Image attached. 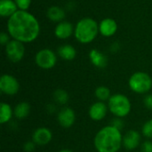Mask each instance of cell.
<instances>
[{
  "label": "cell",
  "mask_w": 152,
  "mask_h": 152,
  "mask_svg": "<svg viewBox=\"0 0 152 152\" xmlns=\"http://www.w3.org/2000/svg\"><path fill=\"white\" fill-rule=\"evenodd\" d=\"M37 144L33 141H28L26 142L23 144V150L25 152H34L36 150Z\"/></svg>",
  "instance_id": "cell-26"
},
{
  "label": "cell",
  "mask_w": 152,
  "mask_h": 152,
  "mask_svg": "<svg viewBox=\"0 0 152 152\" xmlns=\"http://www.w3.org/2000/svg\"><path fill=\"white\" fill-rule=\"evenodd\" d=\"M109 111L108 105L103 102H96L93 103L88 110L90 118L94 121H101L105 118Z\"/></svg>",
  "instance_id": "cell-11"
},
{
  "label": "cell",
  "mask_w": 152,
  "mask_h": 152,
  "mask_svg": "<svg viewBox=\"0 0 152 152\" xmlns=\"http://www.w3.org/2000/svg\"><path fill=\"white\" fill-rule=\"evenodd\" d=\"M74 29L75 28L70 22L62 20L56 25L54 28V35L60 39H67L72 35Z\"/></svg>",
  "instance_id": "cell-14"
},
{
  "label": "cell",
  "mask_w": 152,
  "mask_h": 152,
  "mask_svg": "<svg viewBox=\"0 0 152 152\" xmlns=\"http://www.w3.org/2000/svg\"><path fill=\"white\" fill-rule=\"evenodd\" d=\"M53 98L54 102L59 105H66L69 101V95L68 92L61 88H58L53 92Z\"/></svg>",
  "instance_id": "cell-21"
},
{
  "label": "cell",
  "mask_w": 152,
  "mask_h": 152,
  "mask_svg": "<svg viewBox=\"0 0 152 152\" xmlns=\"http://www.w3.org/2000/svg\"><path fill=\"white\" fill-rule=\"evenodd\" d=\"M20 90V83L16 77L10 74H4L0 77V91L9 96L18 94Z\"/></svg>",
  "instance_id": "cell-8"
},
{
  "label": "cell",
  "mask_w": 152,
  "mask_h": 152,
  "mask_svg": "<svg viewBox=\"0 0 152 152\" xmlns=\"http://www.w3.org/2000/svg\"><path fill=\"white\" fill-rule=\"evenodd\" d=\"M14 116L12 108L6 102H1L0 104V123L2 125L7 124L11 121Z\"/></svg>",
  "instance_id": "cell-20"
},
{
  "label": "cell",
  "mask_w": 152,
  "mask_h": 152,
  "mask_svg": "<svg viewBox=\"0 0 152 152\" xmlns=\"http://www.w3.org/2000/svg\"><path fill=\"white\" fill-rule=\"evenodd\" d=\"M29 112H30V105L27 102H19L14 107V110H13L14 117L19 120L25 119L29 115Z\"/></svg>",
  "instance_id": "cell-19"
},
{
  "label": "cell",
  "mask_w": 152,
  "mask_h": 152,
  "mask_svg": "<svg viewBox=\"0 0 152 152\" xmlns=\"http://www.w3.org/2000/svg\"><path fill=\"white\" fill-rule=\"evenodd\" d=\"M109 111L116 118H126L132 110V104L129 98L123 94H112L107 102Z\"/></svg>",
  "instance_id": "cell-4"
},
{
  "label": "cell",
  "mask_w": 152,
  "mask_h": 152,
  "mask_svg": "<svg viewBox=\"0 0 152 152\" xmlns=\"http://www.w3.org/2000/svg\"><path fill=\"white\" fill-rule=\"evenodd\" d=\"M36 64L43 69H53L57 62V56L55 53L48 48L38 51L35 56Z\"/></svg>",
  "instance_id": "cell-6"
},
{
  "label": "cell",
  "mask_w": 152,
  "mask_h": 152,
  "mask_svg": "<svg viewBox=\"0 0 152 152\" xmlns=\"http://www.w3.org/2000/svg\"><path fill=\"white\" fill-rule=\"evenodd\" d=\"M142 135L148 140H152V118L143 124L142 127Z\"/></svg>",
  "instance_id": "cell-23"
},
{
  "label": "cell",
  "mask_w": 152,
  "mask_h": 152,
  "mask_svg": "<svg viewBox=\"0 0 152 152\" xmlns=\"http://www.w3.org/2000/svg\"><path fill=\"white\" fill-rule=\"evenodd\" d=\"M58 55L64 61H72L77 56V51L70 45H62L58 48Z\"/></svg>",
  "instance_id": "cell-17"
},
{
  "label": "cell",
  "mask_w": 152,
  "mask_h": 152,
  "mask_svg": "<svg viewBox=\"0 0 152 152\" xmlns=\"http://www.w3.org/2000/svg\"><path fill=\"white\" fill-rule=\"evenodd\" d=\"M57 121L63 128L71 127L76 121V113L69 107L61 108L57 113Z\"/></svg>",
  "instance_id": "cell-9"
},
{
  "label": "cell",
  "mask_w": 152,
  "mask_h": 152,
  "mask_svg": "<svg viewBox=\"0 0 152 152\" xmlns=\"http://www.w3.org/2000/svg\"><path fill=\"white\" fill-rule=\"evenodd\" d=\"M99 24L92 18H83L76 25L74 29L75 37L81 44L93 42L99 33Z\"/></svg>",
  "instance_id": "cell-3"
},
{
  "label": "cell",
  "mask_w": 152,
  "mask_h": 152,
  "mask_svg": "<svg viewBox=\"0 0 152 152\" xmlns=\"http://www.w3.org/2000/svg\"><path fill=\"white\" fill-rule=\"evenodd\" d=\"M46 15L49 20H51L52 21H54V22H58V23L62 21L66 16L64 10L56 5H53V6L49 7L46 12Z\"/></svg>",
  "instance_id": "cell-18"
},
{
  "label": "cell",
  "mask_w": 152,
  "mask_h": 152,
  "mask_svg": "<svg viewBox=\"0 0 152 152\" xmlns=\"http://www.w3.org/2000/svg\"><path fill=\"white\" fill-rule=\"evenodd\" d=\"M5 53L7 58L12 62H19L22 60L25 53V47L23 43L12 39L5 45Z\"/></svg>",
  "instance_id": "cell-7"
},
{
  "label": "cell",
  "mask_w": 152,
  "mask_h": 152,
  "mask_svg": "<svg viewBox=\"0 0 152 152\" xmlns=\"http://www.w3.org/2000/svg\"><path fill=\"white\" fill-rule=\"evenodd\" d=\"M143 104H144L146 109L152 110V94H149L144 97Z\"/></svg>",
  "instance_id": "cell-28"
},
{
  "label": "cell",
  "mask_w": 152,
  "mask_h": 152,
  "mask_svg": "<svg viewBox=\"0 0 152 152\" xmlns=\"http://www.w3.org/2000/svg\"><path fill=\"white\" fill-rule=\"evenodd\" d=\"M8 34L21 43H30L39 35L40 26L37 18L27 11L18 10L7 21Z\"/></svg>",
  "instance_id": "cell-1"
},
{
  "label": "cell",
  "mask_w": 152,
  "mask_h": 152,
  "mask_svg": "<svg viewBox=\"0 0 152 152\" xmlns=\"http://www.w3.org/2000/svg\"><path fill=\"white\" fill-rule=\"evenodd\" d=\"M53 133L47 127H38L32 134V141L37 146H45L51 142Z\"/></svg>",
  "instance_id": "cell-12"
},
{
  "label": "cell",
  "mask_w": 152,
  "mask_h": 152,
  "mask_svg": "<svg viewBox=\"0 0 152 152\" xmlns=\"http://www.w3.org/2000/svg\"><path fill=\"white\" fill-rule=\"evenodd\" d=\"M94 145L97 152H118L123 146L121 131L110 124L103 126L95 134Z\"/></svg>",
  "instance_id": "cell-2"
},
{
  "label": "cell",
  "mask_w": 152,
  "mask_h": 152,
  "mask_svg": "<svg viewBox=\"0 0 152 152\" xmlns=\"http://www.w3.org/2000/svg\"><path fill=\"white\" fill-rule=\"evenodd\" d=\"M129 88L135 94H147L152 88L151 77L143 71H137L134 73L128 80Z\"/></svg>",
  "instance_id": "cell-5"
},
{
  "label": "cell",
  "mask_w": 152,
  "mask_h": 152,
  "mask_svg": "<svg viewBox=\"0 0 152 152\" xmlns=\"http://www.w3.org/2000/svg\"><path fill=\"white\" fill-rule=\"evenodd\" d=\"M142 144V136L138 131L129 130L123 135V147L127 151H134Z\"/></svg>",
  "instance_id": "cell-10"
},
{
  "label": "cell",
  "mask_w": 152,
  "mask_h": 152,
  "mask_svg": "<svg viewBox=\"0 0 152 152\" xmlns=\"http://www.w3.org/2000/svg\"><path fill=\"white\" fill-rule=\"evenodd\" d=\"M10 41H11V40H9V37L7 36L6 33L2 32V33L0 34V43H1V45H6Z\"/></svg>",
  "instance_id": "cell-29"
},
{
  "label": "cell",
  "mask_w": 152,
  "mask_h": 152,
  "mask_svg": "<svg viewBox=\"0 0 152 152\" xmlns=\"http://www.w3.org/2000/svg\"><path fill=\"white\" fill-rule=\"evenodd\" d=\"M46 110L50 113V114H53V113H55L57 110H56V106L54 104H48L47 107H46Z\"/></svg>",
  "instance_id": "cell-30"
},
{
  "label": "cell",
  "mask_w": 152,
  "mask_h": 152,
  "mask_svg": "<svg viewBox=\"0 0 152 152\" xmlns=\"http://www.w3.org/2000/svg\"><path fill=\"white\" fill-rule=\"evenodd\" d=\"M142 152H152V142L151 140H146L141 144Z\"/></svg>",
  "instance_id": "cell-27"
},
{
  "label": "cell",
  "mask_w": 152,
  "mask_h": 152,
  "mask_svg": "<svg viewBox=\"0 0 152 152\" xmlns=\"http://www.w3.org/2000/svg\"><path fill=\"white\" fill-rule=\"evenodd\" d=\"M89 59L90 61L94 66L99 69H104L108 65V58L107 56L100 52L97 49H93L89 53Z\"/></svg>",
  "instance_id": "cell-15"
},
{
  "label": "cell",
  "mask_w": 152,
  "mask_h": 152,
  "mask_svg": "<svg viewBox=\"0 0 152 152\" xmlns=\"http://www.w3.org/2000/svg\"><path fill=\"white\" fill-rule=\"evenodd\" d=\"M94 94L95 97L97 98L98 101L100 102H108L110 100V98L111 97V93L109 87L105 86H98L95 91H94Z\"/></svg>",
  "instance_id": "cell-22"
},
{
  "label": "cell",
  "mask_w": 152,
  "mask_h": 152,
  "mask_svg": "<svg viewBox=\"0 0 152 152\" xmlns=\"http://www.w3.org/2000/svg\"><path fill=\"white\" fill-rule=\"evenodd\" d=\"M118 30V24L112 18H105L99 24L100 33L106 37H112Z\"/></svg>",
  "instance_id": "cell-13"
},
{
  "label": "cell",
  "mask_w": 152,
  "mask_h": 152,
  "mask_svg": "<svg viewBox=\"0 0 152 152\" xmlns=\"http://www.w3.org/2000/svg\"><path fill=\"white\" fill-rule=\"evenodd\" d=\"M19 10L27 11L31 4V0H14Z\"/></svg>",
  "instance_id": "cell-24"
},
{
  "label": "cell",
  "mask_w": 152,
  "mask_h": 152,
  "mask_svg": "<svg viewBox=\"0 0 152 152\" xmlns=\"http://www.w3.org/2000/svg\"><path fill=\"white\" fill-rule=\"evenodd\" d=\"M18 11V6L14 0H1L0 1V15L2 17L10 18Z\"/></svg>",
  "instance_id": "cell-16"
},
{
  "label": "cell",
  "mask_w": 152,
  "mask_h": 152,
  "mask_svg": "<svg viewBox=\"0 0 152 152\" xmlns=\"http://www.w3.org/2000/svg\"><path fill=\"white\" fill-rule=\"evenodd\" d=\"M111 126H113L114 127L118 128V130H122L124 128V121L121 118H115L114 119H112L111 123H110Z\"/></svg>",
  "instance_id": "cell-25"
},
{
  "label": "cell",
  "mask_w": 152,
  "mask_h": 152,
  "mask_svg": "<svg viewBox=\"0 0 152 152\" xmlns=\"http://www.w3.org/2000/svg\"><path fill=\"white\" fill-rule=\"evenodd\" d=\"M58 152H73L72 151H70V150H69V149H63V150H61L60 151Z\"/></svg>",
  "instance_id": "cell-31"
}]
</instances>
